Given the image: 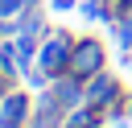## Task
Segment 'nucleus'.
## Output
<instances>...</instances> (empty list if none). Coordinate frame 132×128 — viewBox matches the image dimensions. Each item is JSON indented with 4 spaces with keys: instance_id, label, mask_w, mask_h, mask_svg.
<instances>
[{
    "instance_id": "6",
    "label": "nucleus",
    "mask_w": 132,
    "mask_h": 128,
    "mask_svg": "<svg viewBox=\"0 0 132 128\" xmlns=\"http://www.w3.org/2000/svg\"><path fill=\"white\" fill-rule=\"evenodd\" d=\"M29 0H0V17H12V12H21Z\"/></svg>"
},
{
    "instance_id": "7",
    "label": "nucleus",
    "mask_w": 132,
    "mask_h": 128,
    "mask_svg": "<svg viewBox=\"0 0 132 128\" xmlns=\"http://www.w3.org/2000/svg\"><path fill=\"white\" fill-rule=\"evenodd\" d=\"M12 33H16V25H8V17H0V41L12 37Z\"/></svg>"
},
{
    "instance_id": "5",
    "label": "nucleus",
    "mask_w": 132,
    "mask_h": 128,
    "mask_svg": "<svg viewBox=\"0 0 132 128\" xmlns=\"http://www.w3.org/2000/svg\"><path fill=\"white\" fill-rule=\"evenodd\" d=\"M116 41L124 50H132V12L128 17H116Z\"/></svg>"
},
{
    "instance_id": "1",
    "label": "nucleus",
    "mask_w": 132,
    "mask_h": 128,
    "mask_svg": "<svg viewBox=\"0 0 132 128\" xmlns=\"http://www.w3.org/2000/svg\"><path fill=\"white\" fill-rule=\"evenodd\" d=\"M103 66H107V50H103V41H99V37H78L74 50H70V74L91 78V74H99Z\"/></svg>"
},
{
    "instance_id": "2",
    "label": "nucleus",
    "mask_w": 132,
    "mask_h": 128,
    "mask_svg": "<svg viewBox=\"0 0 132 128\" xmlns=\"http://www.w3.org/2000/svg\"><path fill=\"white\" fill-rule=\"evenodd\" d=\"M70 50H74V37L62 33V29H54V37H50V41L41 45V54H37V66H41L50 78H58V74L70 70Z\"/></svg>"
},
{
    "instance_id": "4",
    "label": "nucleus",
    "mask_w": 132,
    "mask_h": 128,
    "mask_svg": "<svg viewBox=\"0 0 132 128\" xmlns=\"http://www.w3.org/2000/svg\"><path fill=\"white\" fill-rule=\"evenodd\" d=\"M29 95H4L0 99V128H16V124H25V116H29Z\"/></svg>"
},
{
    "instance_id": "3",
    "label": "nucleus",
    "mask_w": 132,
    "mask_h": 128,
    "mask_svg": "<svg viewBox=\"0 0 132 128\" xmlns=\"http://www.w3.org/2000/svg\"><path fill=\"white\" fill-rule=\"evenodd\" d=\"M116 99H120V78H116V74L99 70V74H91V78H87V87H82V103H95V107H111Z\"/></svg>"
},
{
    "instance_id": "10",
    "label": "nucleus",
    "mask_w": 132,
    "mask_h": 128,
    "mask_svg": "<svg viewBox=\"0 0 132 128\" xmlns=\"http://www.w3.org/2000/svg\"><path fill=\"white\" fill-rule=\"evenodd\" d=\"M29 4H37V0H29Z\"/></svg>"
},
{
    "instance_id": "9",
    "label": "nucleus",
    "mask_w": 132,
    "mask_h": 128,
    "mask_svg": "<svg viewBox=\"0 0 132 128\" xmlns=\"http://www.w3.org/2000/svg\"><path fill=\"white\" fill-rule=\"evenodd\" d=\"M50 4H54L58 12H66V8H74V0H50Z\"/></svg>"
},
{
    "instance_id": "8",
    "label": "nucleus",
    "mask_w": 132,
    "mask_h": 128,
    "mask_svg": "<svg viewBox=\"0 0 132 128\" xmlns=\"http://www.w3.org/2000/svg\"><path fill=\"white\" fill-rule=\"evenodd\" d=\"M33 128H62V124H54V120H41V116H33Z\"/></svg>"
}]
</instances>
